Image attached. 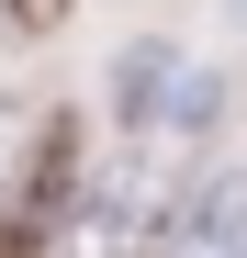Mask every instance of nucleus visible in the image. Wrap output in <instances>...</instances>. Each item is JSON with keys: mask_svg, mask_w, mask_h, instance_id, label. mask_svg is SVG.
Wrapping results in <instances>:
<instances>
[{"mask_svg": "<svg viewBox=\"0 0 247 258\" xmlns=\"http://www.w3.org/2000/svg\"><path fill=\"white\" fill-rule=\"evenodd\" d=\"M169 90H180V45H124V56H112V112H124V123H157Z\"/></svg>", "mask_w": 247, "mask_h": 258, "instance_id": "obj_1", "label": "nucleus"}, {"mask_svg": "<svg viewBox=\"0 0 247 258\" xmlns=\"http://www.w3.org/2000/svg\"><path fill=\"white\" fill-rule=\"evenodd\" d=\"M45 146H56V123L34 112L23 90H0V202H12V191L34 180V168H45Z\"/></svg>", "mask_w": 247, "mask_h": 258, "instance_id": "obj_2", "label": "nucleus"}, {"mask_svg": "<svg viewBox=\"0 0 247 258\" xmlns=\"http://www.w3.org/2000/svg\"><path fill=\"white\" fill-rule=\"evenodd\" d=\"M56 23H68V0H0V34H23V45L56 34Z\"/></svg>", "mask_w": 247, "mask_h": 258, "instance_id": "obj_3", "label": "nucleus"}, {"mask_svg": "<svg viewBox=\"0 0 247 258\" xmlns=\"http://www.w3.org/2000/svg\"><path fill=\"white\" fill-rule=\"evenodd\" d=\"M225 12H236V23H247V0H225Z\"/></svg>", "mask_w": 247, "mask_h": 258, "instance_id": "obj_4", "label": "nucleus"}]
</instances>
